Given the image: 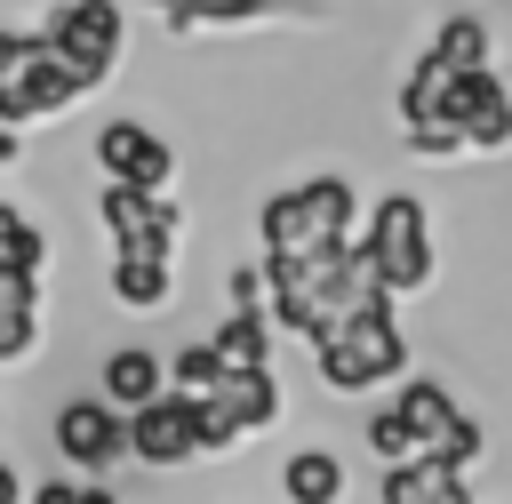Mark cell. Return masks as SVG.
I'll use <instances>...</instances> for the list:
<instances>
[{
  "label": "cell",
  "instance_id": "6da1fadb",
  "mask_svg": "<svg viewBox=\"0 0 512 504\" xmlns=\"http://www.w3.org/2000/svg\"><path fill=\"white\" fill-rule=\"evenodd\" d=\"M312 352H320L328 392H376V384L408 376V336H400V320H392V296H384V288H368L352 312H336V320H328V336H320Z\"/></svg>",
  "mask_w": 512,
  "mask_h": 504
},
{
  "label": "cell",
  "instance_id": "7a4b0ae2",
  "mask_svg": "<svg viewBox=\"0 0 512 504\" xmlns=\"http://www.w3.org/2000/svg\"><path fill=\"white\" fill-rule=\"evenodd\" d=\"M360 264H368V280L384 288V296H416L424 280H432V224H424V200L416 192H384L376 208H368V224H360Z\"/></svg>",
  "mask_w": 512,
  "mask_h": 504
},
{
  "label": "cell",
  "instance_id": "3957f363",
  "mask_svg": "<svg viewBox=\"0 0 512 504\" xmlns=\"http://www.w3.org/2000/svg\"><path fill=\"white\" fill-rule=\"evenodd\" d=\"M256 240H264V256H312L328 240H352V184L344 176H304V184L272 192L264 216H256Z\"/></svg>",
  "mask_w": 512,
  "mask_h": 504
},
{
  "label": "cell",
  "instance_id": "277c9868",
  "mask_svg": "<svg viewBox=\"0 0 512 504\" xmlns=\"http://www.w3.org/2000/svg\"><path fill=\"white\" fill-rule=\"evenodd\" d=\"M392 408L408 416V432H416V456H440V464H456V472L480 456V424L456 408V392H448V384H432V376H400Z\"/></svg>",
  "mask_w": 512,
  "mask_h": 504
},
{
  "label": "cell",
  "instance_id": "5b68a950",
  "mask_svg": "<svg viewBox=\"0 0 512 504\" xmlns=\"http://www.w3.org/2000/svg\"><path fill=\"white\" fill-rule=\"evenodd\" d=\"M120 32H128V24H120V0H64V8L40 24V40H48L88 88L120 64Z\"/></svg>",
  "mask_w": 512,
  "mask_h": 504
},
{
  "label": "cell",
  "instance_id": "8992f818",
  "mask_svg": "<svg viewBox=\"0 0 512 504\" xmlns=\"http://www.w3.org/2000/svg\"><path fill=\"white\" fill-rule=\"evenodd\" d=\"M128 456L152 464V472L192 464V456H200V392H176V384H168L160 400L128 408Z\"/></svg>",
  "mask_w": 512,
  "mask_h": 504
},
{
  "label": "cell",
  "instance_id": "52a82bcc",
  "mask_svg": "<svg viewBox=\"0 0 512 504\" xmlns=\"http://www.w3.org/2000/svg\"><path fill=\"white\" fill-rule=\"evenodd\" d=\"M432 120H448V128L464 136V152H504V144H512V88H504L488 64H480V72H448Z\"/></svg>",
  "mask_w": 512,
  "mask_h": 504
},
{
  "label": "cell",
  "instance_id": "ba28073f",
  "mask_svg": "<svg viewBox=\"0 0 512 504\" xmlns=\"http://www.w3.org/2000/svg\"><path fill=\"white\" fill-rule=\"evenodd\" d=\"M80 72L32 32V48L16 56V72L0 80V128H24V120H48V112H64V104H80Z\"/></svg>",
  "mask_w": 512,
  "mask_h": 504
},
{
  "label": "cell",
  "instance_id": "9c48e42d",
  "mask_svg": "<svg viewBox=\"0 0 512 504\" xmlns=\"http://www.w3.org/2000/svg\"><path fill=\"white\" fill-rule=\"evenodd\" d=\"M88 152H96V168H104V184H136V192H168V176H176V152H168V136H160V128H144V120H104Z\"/></svg>",
  "mask_w": 512,
  "mask_h": 504
},
{
  "label": "cell",
  "instance_id": "30bf717a",
  "mask_svg": "<svg viewBox=\"0 0 512 504\" xmlns=\"http://www.w3.org/2000/svg\"><path fill=\"white\" fill-rule=\"evenodd\" d=\"M96 216L112 232V256H168L176 248V208L168 192H136V184H104Z\"/></svg>",
  "mask_w": 512,
  "mask_h": 504
},
{
  "label": "cell",
  "instance_id": "8fae6325",
  "mask_svg": "<svg viewBox=\"0 0 512 504\" xmlns=\"http://www.w3.org/2000/svg\"><path fill=\"white\" fill-rule=\"evenodd\" d=\"M56 448H64L72 472H112V464L128 456V416H120L112 400L80 392V400L56 408Z\"/></svg>",
  "mask_w": 512,
  "mask_h": 504
},
{
  "label": "cell",
  "instance_id": "7c38bea8",
  "mask_svg": "<svg viewBox=\"0 0 512 504\" xmlns=\"http://www.w3.org/2000/svg\"><path fill=\"white\" fill-rule=\"evenodd\" d=\"M160 392H168L160 344H112V352H104V368H96V400H112V408L128 416V408H144V400H160Z\"/></svg>",
  "mask_w": 512,
  "mask_h": 504
},
{
  "label": "cell",
  "instance_id": "4fadbf2b",
  "mask_svg": "<svg viewBox=\"0 0 512 504\" xmlns=\"http://www.w3.org/2000/svg\"><path fill=\"white\" fill-rule=\"evenodd\" d=\"M376 504H472V488H464L456 464H440V456H408V464H384Z\"/></svg>",
  "mask_w": 512,
  "mask_h": 504
},
{
  "label": "cell",
  "instance_id": "5bb4252c",
  "mask_svg": "<svg viewBox=\"0 0 512 504\" xmlns=\"http://www.w3.org/2000/svg\"><path fill=\"white\" fill-rule=\"evenodd\" d=\"M208 400H216L240 432H256V424L280 416V384H272V368H224V376L208 384Z\"/></svg>",
  "mask_w": 512,
  "mask_h": 504
},
{
  "label": "cell",
  "instance_id": "9a60e30c",
  "mask_svg": "<svg viewBox=\"0 0 512 504\" xmlns=\"http://www.w3.org/2000/svg\"><path fill=\"white\" fill-rule=\"evenodd\" d=\"M208 344H216V360H224V368H272V320H264L256 304H232V312L216 320V336H208Z\"/></svg>",
  "mask_w": 512,
  "mask_h": 504
},
{
  "label": "cell",
  "instance_id": "2e32d148",
  "mask_svg": "<svg viewBox=\"0 0 512 504\" xmlns=\"http://www.w3.org/2000/svg\"><path fill=\"white\" fill-rule=\"evenodd\" d=\"M280 496H288V504H336V496H344V464H336L328 448H296V456L280 464Z\"/></svg>",
  "mask_w": 512,
  "mask_h": 504
},
{
  "label": "cell",
  "instance_id": "e0dca14e",
  "mask_svg": "<svg viewBox=\"0 0 512 504\" xmlns=\"http://www.w3.org/2000/svg\"><path fill=\"white\" fill-rule=\"evenodd\" d=\"M176 32H200V24H264L280 16V0H152Z\"/></svg>",
  "mask_w": 512,
  "mask_h": 504
},
{
  "label": "cell",
  "instance_id": "ac0fdd59",
  "mask_svg": "<svg viewBox=\"0 0 512 504\" xmlns=\"http://www.w3.org/2000/svg\"><path fill=\"white\" fill-rule=\"evenodd\" d=\"M168 256H112V296L128 304V312H152V304H168Z\"/></svg>",
  "mask_w": 512,
  "mask_h": 504
},
{
  "label": "cell",
  "instance_id": "d6986e66",
  "mask_svg": "<svg viewBox=\"0 0 512 504\" xmlns=\"http://www.w3.org/2000/svg\"><path fill=\"white\" fill-rule=\"evenodd\" d=\"M424 48H432L448 72H480V64H488V24H480V16H440V32H432Z\"/></svg>",
  "mask_w": 512,
  "mask_h": 504
},
{
  "label": "cell",
  "instance_id": "ffe728a7",
  "mask_svg": "<svg viewBox=\"0 0 512 504\" xmlns=\"http://www.w3.org/2000/svg\"><path fill=\"white\" fill-rule=\"evenodd\" d=\"M216 376H224V360H216L208 336H200V344H176V360H168V384H176V392H208Z\"/></svg>",
  "mask_w": 512,
  "mask_h": 504
},
{
  "label": "cell",
  "instance_id": "44dd1931",
  "mask_svg": "<svg viewBox=\"0 0 512 504\" xmlns=\"http://www.w3.org/2000/svg\"><path fill=\"white\" fill-rule=\"evenodd\" d=\"M368 448H376L384 464H408V456H416V432H408V416H400V408H376V416H368Z\"/></svg>",
  "mask_w": 512,
  "mask_h": 504
},
{
  "label": "cell",
  "instance_id": "7402d4cb",
  "mask_svg": "<svg viewBox=\"0 0 512 504\" xmlns=\"http://www.w3.org/2000/svg\"><path fill=\"white\" fill-rule=\"evenodd\" d=\"M232 440H240V424H232V416H224V408L200 392V456H224Z\"/></svg>",
  "mask_w": 512,
  "mask_h": 504
},
{
  "label": "cell",
  "instance_id": "603a6c76",
  "mask_svg": "<svg viewBox=\"0 0 512 504\" xmlns=\"http://www.w3.org/2000/svg\"><path fill=\"white\" fill-rule=\"evenodd\" d=\"M408 144H416V152H432V160H448V152H464V136H456L448 120H408Z\"/></svg>",
  "mask_w": 512,
  "mask_h": 504
},
{
  "label": "cell",
  "instance_id": "cb8c5ba5",
  "mask_svg": "<svg viewBox=\"0 0 512 504\" xmlns=\"http://www.w3.org/2000/svg\"><path fill=\"white\" fill-rule=\"evenodd\" d=\"M32 504H80V480H40Z\"/></svg>",
  "mask_w": 512,
  "mask_h": 504
},
{
  "label": "cell",
  "instance_id": "d4e9b609",
  "mask_svg": "<svg viewBox=\"0 0 512 504\" xmlns=\"http://www.w3.org/2000/svg\"><path fill=\"white\" fill-rule=\"evenodd\" d=\"M24 48H32V32H8V24H0V80L16 72V56H24Z\"/></svg>",
  "mask_w": 512,
  "mask_h": 504
},
{
  "label": "cell",
  "instance_id": "484cf974",
  "mask_svg": "<svg viewBox=\"0 0 512 504\" xmlns=\"http://www.w3.org/2000/svg\"><path fill=\"white\" fill-rule=\"evenodd\" d=\"M0 504H24V472H16L8 456H0Z\"/></svg>",
  "mask_w": 512,
  "mask_h": 504
},
{
  "label": "cell",
  "instance_id": "4316f807",
  "mask_svg": "<svg viewBox=\"0 0 512 504\" xmlns=\"http://www.w3.org/2000/svg\"><path fill=\"white\" fill-rule=\"evenodd\" d=\"M80 504H120L112 488H96V480H80Z\"/></svg>",
  "mask_w": 512,
  "mask_h": 504
},
{
  "label": "cell",
  "instance_id": "83f0119b",
  "mask_svg": "<svg viewBox=\"0 0 512 504\" xmlns=\"http://www.w3.org/2000/svg\"><path fill=\"white\" fill-rule=\"evenodd\" d=\"M0 160H16V128H0Z\"/></svg>",
  "mask_w": 512,
  "mask_h": 504
}]
</instances>
